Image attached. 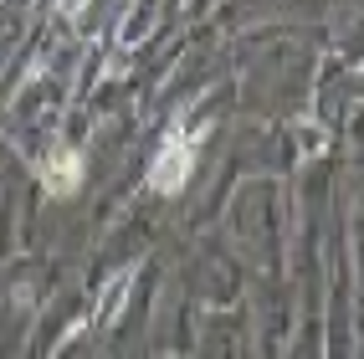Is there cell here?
Wrapping results in <instances>:
<instances>
[{
	"mask_svg": "<svg viewBox=\"0 0 364 359\" xmlns=\"http://www.w3.org/2000/svg\"><path fill=\"white\" fill-rule=\"evenodd\" d=\"M200 139V134H196ZM196 139H185L180 129L164 134L159 154L149 164V190H159V195H180V190L190 185V175H196Z\"/></svg>",
	"mask_w": 364,
	"mask_h": 359,
	"instance_id": "cell-1",
	"label": "cell"
},
{
	"mask_svg": "<svg viewBox=\"0 0 364 359\" xmlns=\"http://www.w3.org/2000/svg\"><path fill=\"white\" fill-rule=\"evenodd\" d=\"M41 185H46V195H57V200H67V195H77L82 190V154L77 149H52L41 159Z\"/></svg>",
	"mask_w": 364,
	"mask_h": 359,
	"instance_id": "cell-2",
	"label": "cell"
},
{
	"mask_svg": "<svg viewBox=\"0 0 364 359\" xmlns=\"http://www.w3.org/2000/svg\"><path fill=\"white\" fill-rule=\"evenodd\" d=\"M134 282H139V267H124L108 287H103V298L92 303V314H87V323L92 328H113L118 318H124V308H129V293H134Z\"/></svg>",
	"mask_w": 364,
	"mask_h": 359,
	"instance_id": "cell-3",
	"label": "cell"
},
{
	"mask_svg": "<svg viewBox=\"0 0 364 359\" xmlns=\"http://www.w3.org/2000/svg\"><path fill=\"white\" fill-rule=\"evenodd\" d=\"M57 6H62V11H67V16H77V11H82V6H87V0H57Z\"/></svg>",
	"mask_w": 364,
	"mask_h": 359,
	"instance_id": "cell-4",
	"label": "cell"
}]
</instances>
